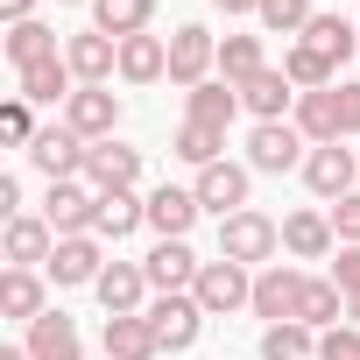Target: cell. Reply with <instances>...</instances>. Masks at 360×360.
Returning a JSON list of instances; mask_svg holds the SVG:
<instances>
[{"label":"cell","instance_id":"37","mask_svg":"<svg viewBox=\"0 0 360 360\" xmlns=\"http://www.w3.org/2000/svg\"><path fill=\"white\" fill-rule=\"evenodd\" d=\"M262 29L269 36H304L311 29V0H262Z\"/></svg>","mask_w":360,"mask_h":360},{"label":"cell","instance_id":"11","mask_svg":"<svg viewBox=\"0 0 360 360\" xmlns=\"http://www.w3.org/2000/svg\"><path fill=\"white\" fill-rule=\"evenodd\" d=\"M64 64H71V78H78V85H106V78L120 71V43H113V36H99V29H85V36H71V43H64Z\"/></svg>","mask_w":360,"mask_h":360},{"label":"cell","instance_id":"32","mask_svg":"<svg viewBox=\"0 0 360 360\" xmlns=\"http://www.w3.org/2000/svg\"><path fill=\"white\" fill-rule=\"evenodd\" d=\"M304 43H311L318 57H332V64H346V57L360 50V29H353V22H339V15H311V29H304Z\"/></svg>","mask_w":360,"mask_h":360},{"label":"cell","instance_id":"18","mask_svg":"<svg viewBox=\"0 0 360 360\" xmlns=\"http://www.w3.org/2000/svg\"><path fill=\"white\" fill-rule=\"evenodd\" d=\"M0 248H8V269H36V262L57 255V226L22 212V219H8V240H0Z\"/></svg>","mask_w":360,"mask_h":360},{"label":"cell","instance_id":"6","mask_svg":"<svg viewBox=\"0 0 360 360\" xmlns=\"http://www.w3.org/2000/svg\"><path fill=\"white\" fill-rule=\"evenodd\" d=\"M297 162H304V134H297L290 120H255V134H248V169L283 176V169H297Z\"/></svg>","mask_w":360,"mask_h":360},{"label":"cell","instance_id":"33","mask_svg":"<svg viewBox=\"0 0 360 360\" xmlns=\"http://www.w3.org/2000/svg\"><path fill=\"white\" fill-rule=\"evenodd\" d=\"M262 71H269L262 36H226V43H219V78H226V85H248V78H262Z\"/></svg>","mask_w":360,"mask_h":360},{"label":"cell","instance_id":"16","mask_svg":"<svg viewBox=\"0 0 360 360\" xmlns=\"http://www.w3.org/2000/svg\"><path fill=\"white\" fill-rule=\"evenodd\" d=\"M141 269H148V290L176 297V290H191V283H198V269H205V262H198L184 240H155V255H148Z\"/></svg>","mask_w":360,"mask_h":360},{"label":"cell","instance_id":"4","mask_svg":"<svg viewBox=\"0 0 360 360\" xmlns=\"http://www.w3.org/2000/svg\"><path fill=\"white\" fill-rule=\"evenodd\" d=\"M29 162L50 176V184H71V176L92 162V141H85V134H71V127H43V134L29 141Z\"/></svg>","mask_w":360,"mask_h":360},{"label":"cell","instance_id":"42","mask_svg":"<svg viewBox=\"0 0 360 360\" xmlns=\"http://www.w3.org/2000/svg\"><path fill=\"white\" fill-rule=\"evenodd\" d=\"M332 283H339L346 297L360 290V248H339V262H332Z\"/></svg>","mask_w":360,"mask_h":360},{"label":"cell","instance_id":"30","mask_svg":"<svg viewBox=\"0 0 360 360\" xmlns=\"http://www.w3.org/2000/svg\"><path fill=\"white\" fill-rule=\"evenodd\" d=\"M283 71H290V85H297V92H325V85H339V64H332V57H318L311 43H290V50H283Z\"/></svg>","mask_w":360,"mask_h":360},{"label":"cell","instance_id":"23","mask_svg":"<svg viewBox=\"0 0 360 360\" xmlns=\"http://www.w3.org/2000/svg\"><path fill=\"white\" fill-rule=\"evenodd\" d=\"M120 78H127V85L169 78V43H162V36H127V43H120Z\"/></svg>","mask_w":360,"mask_h":360},{"label":"cell","instance_id":"26","mask_svg":"<svg viewBox=\"0 0 360 360\" xmlns=\"http://www.w3.org/2000/svg\"><path fill=\"white\" fill-rule=\"evenodd\" d=\"M148 15H155V0H92V29H99V36H113V43L141 36V29H148Z\"/></svg>","mask_w":360,"mask_h":360},{"label":"cell","instance_id":"5","mask_svg":"<svg viewBox=\"0 0 360 360\" xmlns=\"http://www.w3.org/2000/svg\"><path fill=\"white\" fill-rule=\"evenodd\" d=\"M64 127L85 134V141H113V127H120V99H113L106 85H78V92L64 99Z\"/></svg>","mask_w":360,"mask_h":360},{"label":"cell","instance_id":"21","mask_svg":"<svg viewBox=\"0 0 360 360\" xmlns=\"http://www.w3.org/2000/svg\"><path fill=\"white\" fill-rule=\"evenodd\" d=\"M297 325H311V332H318V325H325V332L346 325V290H339L332 276H304V290H297Z\"/></svg>","mask_w":360,"mask_h":360},{"label":"cell","instance_id":"46","mask_svg":"<svg viewBox=\"0 0 360 360\" xmlns=\"http://www.w3.org/2000/svg\"><path fill=\"white\" fill-rule=\"evenodd\" d=\"M346 325H360V290H353V297H346Z\"/></svg>","mask_w":360,"mask_h":360},{"label":"cell","instance_id":"44","mask_svg":"<svg viewBox=\"0 0 360 360\" xmlns=\"http://www.w3.org/2000/svg\"><path fill=\"white\" fill-rule=\"evenodd\" d=\"M29 8H36V0H0V15H8V29H15V22H36Z\"/></svg>","mask_w":360,"mask_h":360},{"label":"cell","instance_id":"31","mask_svg":"<svg viewBox=\"0 0 360 360\" xmlns=\"http://www.w3.org/2000/svg\"><path fill=\"white\" fill-rule=\"evenodd\" d=\"M8 57H15V71L50 64V57H57V29H50V22H15V29H8Z\"/></svg>","mask_w":360,"mask_h":360},{"label":"cell","instance_id":"1","mask_svg":"<svg viewBox=\"0 0 360 360\" xmlns=\"http://www.w3.org/2000/svg\"><path fill=\"white\" fill-rule=\"evenodd\" d=\"M276 248H283V226H276L269 212H233V219H219V255H226V262H240V269H269Z\"/></svg>","mask_w":360,"mask_h":360},{"label":"cell","instance_id":"48","mask_svg":"<svg viewBox=\"0 0 360 360\" xmlns=\"http://www.w3.org/2000/svg\"><path fill=\"white\" fill-rule=\"evenodd\" d=\"M64 8H71V0H64Z\"/></svg>","mask_w":360,"mask_h":360},{"label":"cell","instance_id":"7","mask_svg":"<svg viewBox=\"0 0 360 360\" xmlns=\"http://www.w3.org/2000/svg\"><path fill=\"white\" fill-rule=\"evenodd\" d=\"M353 176H360V155H353V148H339V141H325V148H311V155H304V184H311L325 205H339V198L353 191Z\"/></svg>","mask_w":360,"mask_h":360},{"label":"cell","instance_id":"39","mask_svg":"<svg viewBox=\"0 0 360 360\" xmlns=\"http://www.w3.org/2000/svg\"><path fill=\"white\" fill-rule=\"evenodd\" d=\"M0 134H8V141H22V148L43 134V127L29 120V99H8V106H0Z\"/></svg>","mask_w":360,"mask_h":360},{"label":"cell","instance_id":"45","mask_svg":"<svg viewBox=\"0 0 360 360\" xmlns=\"http://www.w3.org/2000/svg\"><path fill=\"white\" fill-rule=\"evenodd\" d=\"M219 15H262V0H212Z\"/></svg>","mask_w":360,"mask_h":360},{"label":"cell","instance_id":"14","mask_svg":"<svg viewBox=\"0 0 360 360\" xmlns=\"http://www.w3.org/2000/svg\"><path fill=\"white\" fill-rule=\"evenodd\" d=\"M85 176H92V191H134V184H141V148H127V141H92Z\"/></svg>","mask_w":360,"mask_h":360},{"label":"cell","instance_id":"12","mask_svg":"<svg viewBox=\"0 0 360 360\" xmlns=\"http://www.w3.org/2000/svg\"><path fill=\"white\" fill-rule=\"evenodd\" d=\"M106 318H141V297H148V269L141 262H106V276L92 283Z\"/></svg>","mask_w":360,"mask_h":360},{"label":"cell","instance_id":"22","mask_svg":"<svg viewBox=\"0 0 360 360\" xmlns=\"http://www.w3.org/2000/svg\"><path fill=\"white\" fill-rule=\"evenodd\" d=\"M29 360H85L78 325H71L64 311H43V318L29 325Z\"/></svg>","mask_w":360,"mask_h":360},{"label":"cell","instance_id":"20","mask_svg":"<svg viewBox=\"0 0 360 360\" xmlns=\"http://www.w3.org/2000/svg\"><path fill=\"white\" fill-rule=\"evenodd\" d=\"M332 212H290L283 219V255H297V262H325L332 255Z\"/></svg>","mask_w":360,"mask_h":360},{"label":"cell","instance_id":"27","mask_svg":"<svg viewBox=\"0 0 360 360\" xmlns=\"http://www.w3.org/2000/svg\"><path fill=\"white\" fill-rule=\"evenodd\" d=\"M0 311H8V318H22V325H36L50 304H43V276L36 269H8V276H0Z\"/></svg>","mask_w":360,"mask_h":360},{"label":"cell","instance_id":"15","mask_svg":"<svg viewBox=\"0 0 360 360\" xmlns=\"http://www.w3.org/2000/svg\"><path fill=\"white\" fill-rule=\"evenodd\" d=\"M198 205L205 212H219V219H233V212H248V169L240 162H212V169H198Z\"/></svg>","mask_w":360,"mask_h":360},{"label":"cell","instance_id":"43","mask_svg":"<svg viewBox=\"0 0 360 360\" xmlns=\"http://www.w3.org/2000/svg\"><path fill=\"white\" fill-rule=\"evenodd\" d=\"M0 212L22 219V184H15V176H0Z\"/></svg>","mask_w":360,"mask_h":360},{"label":"cell","instance_id":"25","mask_svg":"<svg viewBox=\"0 0 360 360\" xmlns=\"http://www.w3.org/2000/svg\"><path fill=\"white\" fill-rule=\"evenodd\" d=\"M297 134L304 141H339V85H325V92H304L297 99Z\"/></svg>","mask_w":360,"mask_h":360},{"label":"cell","instance_id":"24","mask_svg":"<svg viewBox=\"0 0 360 360\" xmlns=\"http://www.w3.org/2000/svg\"><path fill=\"white\" fill-rule=\"evenodd\" d=\"M134 226H148V198H134V191H99L92 233H99V240H127Z\"/></svg>","mask_w":360,"mask_h":360},{"label":"cell","instance_id":"9","mask_svg":"<svg viewBox=\"0 0 360 360\" xmlns=\"http://www.w3.org/2000/svg\"><path fill=\"white\" fill-rule=\"evenodd\" d=\"M43 219L57 226V240H71V233H92V219H99V191H85L78 176H71V184H50V198H43Z\"/></svg>","mask_w":360,"mask_h":360},{"label":"cell","instance_id":"17","mask_svg":"<svg viewBox=\"0 0 360 360\" xmlns=\"http://www.w3.org/2000/svg\"><path fill=\"white\" fill-rule=\"evenodd\" d=\"M198 191H176V184H162V191H148V226L162 233V240H184L191 226H198Z\"/></svg>","mask_w":360,"mask_h":360},{"label":"cell","instance_id":"3","mask_svg":"<svg viewBox=\"0 0 360 360\" xmlns=\"http://www.w3.org/2000/svg\"><path fill=\"white\" fill-rule=\"evenodd\" d=\"M191 297H198V311L205 318H226V311H240V304H255V276L240 269V262H205L198 269V283H191Z\"/></svg>","mask_w":360,"mask_h":360},{"label":"cell","instance_id":"40","mask_svg":"<svg viewBox=\"0 0 360 360\" xmlns=\"http://www.w3.org/2000/svg\"><path fill=\"white\" fill-rule=\"evenodd\" d=\"M332 233H339L346 248H360V191H346V198L332 205Z\"/></svg>","mask_w":360,"mask_h":360},{"label":"cell","instance_id":"38","mask_svg":"<svg viewBox=\"0 0 360 360\" xmlns=\"http://www.w3.org/2000/svg\"><path fill=\"white\" fill-rule=\"evenodd\" d=\"M318 360H360V325H332V332H318Z\"/></svg>","mask_w":360,"mask_h":360},{"label":"cell","instance_id":"34","mask_svg":"<svg viewBox=\"0 0 360 360\" xmlns=\"http://www.w3.org/2000/svg\"><path fill=\"white\" fill-rule=\"evenodd\" d=\"M240 113V85H226V78H205V85H191V120H205V127H226Z\"/></svg>","mask_w":360,"mask_h":360},{"label":"cell","instance_id":"28","mask_svg":"<svg viewBox=\"0 0 360 360\" xmlns=\"http://www.w3.org/2000/svg\"><path fill=\"white\" fill-rule=\"evenodd\" d=\"M106 360H155L162 346H155V332H148V318H106Z\"/></svg>","mask_w":360,"mask_h":360},{"label":"cell","instance_id":"29","mask_svg":"<svg viewBox=\"0 0 360 360\" xmlns=\"http://www.w3.org/2000/svg\"><path fill=\"white\" fill-rule=\"evenodd\" d=\"M176 155H184L191 169H212V162H226V127H205V120H184L176 127V141H169Z\"/></svg>","mask_w":360,"mask_h":360},{"label":"cell","instance_id":"10","mask_svg":"<svg viewBox=\"0 0 360 360\" xmlns=\"http://www.w3.org/2000/svg\"><path fill=\"white\" fill-rule=\"evenodd\" d=\"M219 64V43H212V29H198V22H184L169 36V78L176 85H205V71Z\"/></svg>","mask_w":360,"mask_h":360},{"label":"cell","instance_id":"36","mask_svg":"<svg viewBox=\"0 0 360 360\" xmlns=\"http://www.w3.org/2000/svg\"><path fill=\"white\" fill-rule=\"evenodd\" d=\"M262 360H318V339H311V325H269L262 332Z\"/></svg>","mask_w":360,"mask_h":360},{"label":"cell","instance_id":"41","mask_svg":"<svg viewBox=\"0 0 360 360\" xmlns=\"http://www.w3.org/2000/svg\"><path fill=\"white\" fill-rule=\"evenodd\" d=\"M339 134H360V78L339 85Z\"/></svg>","mask_w":360,"mask_h":360},{"label":"cell","instance_id":"13","mask_svg":"<svg viewBox=\"0 0 360 360\" xmlns=\"http://www.w3.org/2000/svg\"><path fill=\"white\" fill-rule=\"evenodd\" d=\"M297 290H304V276L297 269H283V262H269L262 276H255V318H269V325H290L297 318Z\"/></svg>","mask_w":360,"mask_h":360},{"label":"cell","instance_id":"8","mask_svg":"<svg viewBox=\"0 0 360 360\" xmlns=\"http://www.w3.org/2000/svg\"><path fill=\"white\" fill-rule=\"evenodd\" d=\"M43 269H50V283H57V290H78V283H99V276H106V255H99V233H71V240H57V255H50Z\"/></svg>","mask_w":360,"mask_h":360},{"label":"cell","instance_id":"19","mask_svg":"<svg viewBox=\"0 0 360 360\" xmlns=\"http://www.w3.org/2000/svg\"><path fill=\"white\" fill-rule=\"evenodd\" d=\"M297 99H304V92H297V85H290V71H276V64H269L262 78H248V85H240V106H248L255 120H283Z\"/></svg>","mask_w":360,"mask_h":360},{"label":"cell","instance_id":"47","mask_svg":"<svg viewBox=\"0 0 360 360\" xmlns=\"http://www.w3.org/2000/svg\"><path fill=\"white\" fill-rule=\"evenodd\" d=\"M0 360H29V346H0Z\"/></svg>","mask_w":360,"mask_h":360},{"label":"cell","instance_id":"2","mask_svg":"<svg viewBox=\"0 0 360 360\" xmlns=\"http://www.w3.org/2000/svg\"><path fill=\"white\" fill-rule=\"evenodd\" d=\"M141 318H148V332H155V346H162V353H191V346H198V332H205V311H198V297H191V290L155 297Z\"/></svg>","mask_w":360,"mask_h":360},{"label":"cell","instance_id":"35","mask_svg":"<svg viewBox=\"0 0 360 360\" xmlns=\"http://www.w3.org/2000/svg\"><path fill=\"white\" fill-rule=\"evenodd\" d=\"M78 85H71V64L64 57H50V64H29L22 71V99H43V106H57V99H71Z\"/></svg>","mask_w":360,"mask_h":360}]
</instances>
